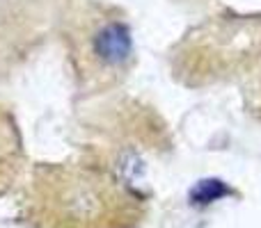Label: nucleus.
<instances>
[{
    "instance_id": "obj_1",
    "label": "nucleus",
    "mask_w": 261,
    "mask_h": 228,
    "mask_svg": "<svg viewBox=\"0 0 261 228\" xmlns=\"http://www.w3.org/2000/svg\"><path fill=\"white\" fill-rule=\"evenodd\" d=\"M30 212L39 228H133L142 199L103 165L41 162L32 171Z\"/></svg>"
},
{
    "instance_id": "obj_5",
    "label": "nucleus",
    "mask_w": 261,
    "mask_h": 228,
    "mask_svg": "<svg viewBox=\"0 0 261 228\" xmlns=\"http://www.w3.org/2000/svg\"><path fill=\"white\" fill-rule=\"evenodd\" d=\"M172 3L186 5V7H202V5H208L211 0H172Z\"/></svg>"
},
{
    "instance_id": "obj_2",
    "label": "nucleus",
    "mask_w": 261,
    "mask_h": 228,
    "mask_svg": "<svg viewBox=\"0 0 261 228\" xmlns=\"http://www.w3.org/2000/svg\"><path fill=\"white\" fill-rule=\"evenodd\" d=\"M62 44L83 94L113 91L135 69V41L122 7L87 0L64 18Z\"/></svg>"
},
{
    "instance_id": "obj_4",
    "label": "nucleus",
    "mask_w": 261,
    "mask_h": 228,
    "mask_svg": "<svg viewBox=\"0 0 261 228\" xmlns=\"http://www.w3.org/2000/svg\"><path fill=\"white\" fill-rule=\"evenodd\" d=\"M23 167V139L14 112L0 103V192L16 180Z\"/></svg>"
},
{
    "instance_id": "obj_3",
    "label": "nucleus",
    "mask_w": 261,
    "mask_h": 228,
    "mask_svg": "<svg viewBox=\"0 0 261 228\" xmlns=\"http://www.w3.org/2000/svg\"><path fill=\"white\" fill-rule=\"evenodd\" d=\"M261 62V16H225L195 27L172 50V71L186 87L241 76Z\"/></svg>"
}]
</instances>
